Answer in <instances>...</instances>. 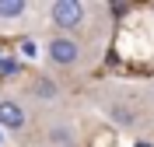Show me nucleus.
I'll return each instance as SVG.
<instances>
[{
	"mask_svg": "<svg viewBox=\"0 0 154 147\" xmlns=\"http://www.w3.org/2000/svg\"><path fill=\"white\" fill-rule=\"evenodd\" d=\"M21 126H25V109L18 102L4 98L0 102V130H21Z\"/></svg>",
	"mask_w": 154,
	"mask_h": 147,
	"instance_id": "3",
	"label": "nucleus"
},
{
	"mask_svg": "<svg viewBox=\"0 0 154 147\" xmlns=\"http://www.w3.org/2000/svg\"><path fill=\"white\" fill-rule=\"evenodd\" d=\"M35 53H38V49H35V42H21V56H35Z\"/></svg>",
	"mask_w": 154,
	"mask_h": 147,
	"instance_id": "8",
	"label": "nucleus"
},
{
	"mask_svg": "<svg viewBox=\"0 0 154 147\" xmlns=\"http://www.w3.org/2000/svg\"><path fill=\"white\" fill-rule=\"evenodd\" d=\"M0 140H4V137H0Z\"/></svg>",
	"mask_w": 154,
	"mask_h": 147,
	"instance_id": "10",
	"label": "nucleus"
},
{
	"mask_svg": "<svg viewBox=\"0 0 154 147\" xmlns=\"http://www.w3.org/2000/svg\"><path fill=\"white\" fill-rule=\"evenodd\" d=\"M0 74H4V77H14V74H18V63H14V60H0Z\"/></svg>",
	"mask_w": 154,
	"mask_h": 147,
	"instance_id": "7",
	"label": "nucleus"
},
{
	"mask_svg": "<svg viewBox=\"0 0 154 147\" xmlns=\"http://www.w3.org/2000/svg\"><path fill=\"white\" fill-rule=\"evenodd\" d=\"M46 56H49V63H56V67H77L81 56H84V46H81L74 35H56V39L46 46Z\"/></svg>",
	"mask_w": 154,
	"mask_h": 147,
	"instance_id": "2",
	"label": "nucleus"
},
{
	"mask_svg": "<svg viewBox=\"0 0 154 147\" xmlns=\"http://www.w3.org/2000/svg\"><path fill=\"white\" fill-rule=\"evenodd\" d=\"M0 60H4V56H0Z\"/></svg>",
	"mask_w": 154,
	"mask_h": 147,
	"instance_id": "9",
	"label": "nucleus"
},
{
	"mask_svg": "<svg viewBox=\"0 0 154 147\" xmlns=\"http://www.w3.org/2000/svg\"><path fill=\"white\" fill-rule=\"evenodd\" d=\"M35 91H38V95H42V98H53V95H56V84H49V77H38Z\"/></svg>",
	"mask_w": 154,
	"mask_h": 147,
	"instance_id": "6",
	"label": "nucleus"
},
{
	"mask_svg": "<svg viewBox=\"0 0 154 147\" xmlns=\"http://www.w3.org/2000/svg\"><path fill=\"white\" fill-rule=\"evenodd\" d=\"M28 11L25 0H0V18H21Z\"/></svg>",
	"mask_w": 154,
	"mask_h": 147,
	"instance_id": "5",
	"label": "nucleus"
},
{
	"mask_svg": "<svg viewBox=\"0 0 154 147\" xmlns=\"http://www.w3.org/2000/svg\"><path fill=\"white\" fill-rule=\"evenodd\" d=\"M49 18H53L56 28L77 32L81 25H84V18H88V7L81 4V0H56V4L49 7Z\"/></svg>",
	"mask_w": 154,
	"mask_h": 147,
	"instance_id": "1",
	"label": "nucleus"
},
{
	"mask_svg": "<svg viewBox=\"0 0 154 147\" xmlns=\"http://www.w3.org/2000/svg\"><path fill=\"white\" fill-rule=\"evenodd\" d=\"M49 147H77V140L67 126H53L49 130Z\"/></svg>",
	"mask_w": 154,
	"mask_h": 147,
	"instance_id": "4",
	"label": "nucleus"
}]
</instances>
